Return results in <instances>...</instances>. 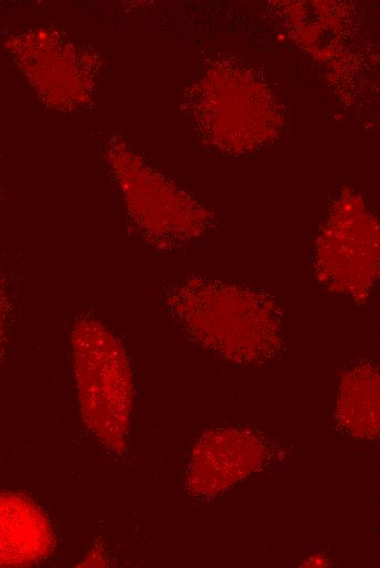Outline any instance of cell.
Returning <instances> with one entry per match:
<instances>
[{
	"label": "cell",
	"instance_id": "obj_2",
	"mask_svg": "<svg viewBox=\"0 0 380 568\" xmlns=\"http://www.w3.org/2000/svg\"><path fill=\"white\" fill-rule=\"evenodd\" d=\"M80 412L87 429L107 450L126 448L132 407V377L119 340L97 319L83 316L71 332Z\"/></svg>",
	"mask_w": 380,
	"mask_h": 568
},
{
	"label": "cell",
	"instance_id": "obj_5",
	"mask_svg": "<svg viewBox=\"0 0 380 568\" xmlns=\"http://www.w3.org/2000/svg\"><path fill=\"white\" fill-rule=\"evenodd\" d=\"M54 546L52 526L37 504L20 494H0V567L36 565Z\"/></svg>",
	"mask_w": 380,
	"mask_h": 568
},
{
	"label": "cell",
	"instance_id": "obj_6",
	"mask_svg": "<svg viewBox=\"0 0 380 568\" xmlns=\"http://www.w3.org/2000/svg\"><path fill=\"white\" fill-rule=\"evenodd\" d=\"M5 310H7V297H5L2 288L0 287V338H1V333H2L3 321L5 318Z\"/></svg>",
	"mask_w": 380,
	"mask_h": 568
},
{
	"label": "cell",
	"instance_id": "obj_1",
	"mask_svg": "<svg viewBox=\"0 0 380 568\" xmlns=\"http://www.w3.org/2000/svg\"><path fill=\"white\" fill-rule=\"evenodd\" d=\"M164 299L189 334L226 355L257 357L275 341L281 309L264 289L193 275L169 284Z\"/></svg>",
	"mask_w": 380,
	"mask_h": 568
},
{
	"label": "cell",
	"instance_id": "obj_4",
	"mask_svg": "<svg viewBox=\"0 0 380 568\" xmlns=\"http://www.w3.org/2000/svg\"><path fill=\"white\" fill-rule=\"evenodd\" d=\"M7 46L45 102L69 105L84 99L92 82V66L76 47L40 29L12 37Z\"/></svg>",
	"mask_w": 380,
	"mask_h": 568
},
{
	"label": "cell",
	"instance_id": "obj_3",
	"mask_svg": "<svg viewBox=\"0 0 380 568\" xmlns=\"http://www.w3.org/2000/svg\"><path fill=\"white\" fill-rule=\"evenodd\" d=\"M108 165L130 216L150 244L174 249L200 233L202 213L181 191L123 156L109 152Z\"/></svg>",
	"mask_w": 380,
	"mask_h": 568
}]
</instances>
